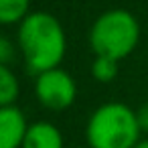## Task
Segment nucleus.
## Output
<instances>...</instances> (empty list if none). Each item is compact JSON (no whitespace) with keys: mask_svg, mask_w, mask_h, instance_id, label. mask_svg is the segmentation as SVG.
<instances>
[{"mask_svg":"<svg viewBox=\"0 0 148 148\" xmlns=\"http://www.w3.org/2000/svg\"><path fill=\"white\" fill-rule=\"evenodd\" d=\"M16 47L29 73L61 67L67 53V35L61 21L45 10H33L16 29Z\"/></svg>","mask_w":148,"mask_h":148,"instance_id":"1","label":"nucleus"},{"mask_svg":"<svg viewBox=\"0 0 148 148\" xmlns=\"http://www.w3.org/2000/svg\"><path fill=\"white\" fill-rule=\"evenodd\" d=\"M140 140L142 130L136 110L122 101H106L87 118V148H134Z\"/></svg>","mask_w":148,"mask_h":148,"instance_id":"2","label":"nucleus"},{"mask_svg":"<svg viewBox=\"0 0 148 148\" xmlns=\"http://www.w3.org/2000/svg\"><path fill=\"white\" fill-rule=\"evenodd\" d=\"M140 33V23L130 10L112 8L101 12L93 21L87 41L93 55L122 61L136 51Z\"/></svg>","mask_w":148,"mask_h":148,"instance_id":"3","label":"nucleus"},{"mask_svg":"<svg viewBox=\"0 0 148 148\" xmlns=\"http://www.w3.org/2000/svg\"><path fill=\"white\" fill-rule=\"evenodd\" d=\"M35 95L39 103L51 112H63L77 99V83L69 71L55 67L35 75Z\"/></svg>","mask_w":148,"mask_h":148,"instance_id":"4","label":"nucleus"},{"mask_svg":"<svg viewBox=\"0 0 148 148\" xmlns=\"http://www.w3.org/2000/svg\"><path fill=\"white\" fill-rule=\"evenodd\" d=\"M27 130V116L16 103L0 108V148H23Z\"/></svg>","mask_w":148,"mask_h":148,"instance_id":"5","label":"nucleus"},{"mask_svg":"<svg viewBox=\"0 0 148 148\" xmlns=\"http://www.w3.org/2000/svg\"><path fill=\"white\" fill-rule=\"evenodd\" d=\"M23 148H65V138L57 124L49 120H37L29 124Z\"/></svg>","mask_w":148,"mask_h":148,"instance_id":"6","label":"nucleus"},{"mask_svg":"<svg viewBox=\"0 0 148 148\" xmlns=\"http://www.w3.org/2000/svg\"><path fill=\"white\" fill-rule=\"evenodd\" d=\"M21 95V81L18 75L10 65L0 63V108L2 106H14Z\"/></svg>","mask_w":148,"mask_h":148,"instance_id":"7","label":"nucleus"},{"mask_svg":"<svg viewBox=\"0 0 148 148\" xmlns=\"http://www.w3.org/2000/svg\"><path fill=\"white\" fill-rule=\"evenodd\" d=\"M31 12V0H0V27H18Z\"/></svg>","mask_w":148,"mask_h":148,"instance_id":"8","label":"nucleus"},{"mask_svg":"<svg viewBox=\"0 0 148 148\" xmlns=\"http://www.w3.org/2000/svg\"><path fill=\"white\" fill-rule=\"evenodd\" d=\"M118 63H120V61H116V59L95 55V59H93V63H91V77H93L97 83H112V81L118 77V73H120Z\"/></svg>","mask_w":148,"mask_h":148,"instance_id":"9","label":"nucleus"},{"mask_svg":"<svg viewBox=\"0 0 148 148\" xmlns=\"http://www.w3.org/2000/svg\"><path fill=\"white\" fill-rule=\"evenodd\" d=\"M18 47H14L8 39H0V63L2 65H10L14 61V55H16Z\"/></svg>","mask_w":148,"mask_h":148,"instance_id":"10","label":"nucleus"},{"mask_svg":"<svg viewBox=\"0 0 148 148\" xmlns=\"http://www.w3.org/2000/svg\"><path fill=\"white\" fill-rule=\"evenodd\" d=\"M136 116H138V124H140L142 134L148 136V101H144V103L136 110Z\"/></svg>","mask_w":148,"mask_h":148,"instance_id":"11","label":"nucleus"},{"mask_svg":"<svg viewBox=\"0 0 148 148\" xmlns=\"http://www.w3.org/2000/svg\"><path fill=\"white\" fill-rule=\"evenodd\" d=\"M134 148H148V138H142V140H140Z\"/></svg>","mask_w":148,"mask_h":148,"instance_id":"12","label":"nucleus"},{"mask_svg":"<svg viewBox=\"0 0 148 148\" xmlns=\"http://www.w3.org/2000/svg\"><path fill=\"white\" fill-rule=\"evenodd\" d=\"M73 148H83V146H73Z\"/></svg>","mask_w":148,"mask_h":148,"instance_id":"13","label":"nucleus"},{"mask_svg":"<svg viewBox=\"0 0 148 148\" xmlns=\"http://www.w3.org/2000/svg\"><path fill=\"white\" fill-rule=\"evenodd\" d=\"M0 39H2V35H0Z\"/></svg>","mask_w":148,"mask_h":148,"instance_id":"14","label":"nucleus"}]
</instances>
